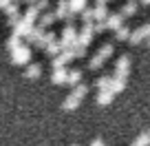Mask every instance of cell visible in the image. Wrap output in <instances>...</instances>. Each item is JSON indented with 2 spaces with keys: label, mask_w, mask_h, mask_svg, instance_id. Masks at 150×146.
I'll use <instances>...</instances> for the list:
<instances>
[{
  "label": "cell",
  "mask_w": 150,
  "mask_h": 146,
  "mask_svg": "<svg viewBox=\"0 0 150 146\" xmlns=\"http://www.w3.org/2000/svg\"><path fill=\"white\" fill-rule=\"evenodd\" d=\"M29 60H31V47L29 44H22L20 49H16V51H11V64H29Z\"/></svg>",
  "instance_id": "1"
},
{
  "label": "cell",
  "mask_w": 150,
  "mask_h": 146,
  "mask_svg": "<svg viewBox=\"0 0 150 146\" xmlns=\"http://www.w3.org/2000/svg\"><path fill=\"white\" fill-rule=\"evenodd\" d=\"M128 73H130V56L124 53V56L117 58V62H115V73H112V75L115 78H126L128 80Z\"/></svg>",
  "instance_id": "2"
},
{
  "label": "cell",
  "mask_w": 150,
  "mask_h": 146,
  "mask_svg": "<svg viewBox=\"0 0 150 146\" xmlns=\"http://www.w3.org/2000/svg\"><path fill=\"white\" fill-rule=\"evenodd\" d=\"M93 33H95V24H84L77 33V44L80 47H88L93 42Z\"/></svg>",
  "instance_id": "3"
},
{
  "label": "cell",
  "mask_w": 150,
  "mask_h": 146,
  "mask_svg": "<svg viewBox=\"0 0 150 146\" xmlns=\"http://www.w3.org/2000/svg\"><path fill=\"white\" fill-rule=\"evenodd\" d=\"M33 29H35V24H33L31 20H27V18L22 16V20H20V22L13 27V33H16V36H20V38H24V40H27L29 36H31V31H33Z\"/></svg>",
  "instance_id": "4"
},
{
  "label": "cell",
  "mask_w": 150,
  "mask_h": 146,
  "mask_svg": "<svg viewBox=\"0 0 150 146\" xmlns=\"http://www.w3.org/2000/svg\"><path fill=\"white\" fill-rule=\"evenodd\" d=\"M148 36H150V22H148V24H141V27H137L135 31L130 33V40H128V42H130V44L146 42V40H148Z\"/></svg>",
  "instance_id": "5"
},
{
  "label": "cell",
  "mask_w": 150,
  "mask_h": 146,
  "mask_svg": "<svg viewBox=\"0 0 150 146\" xmlns=\"http://www.w3.org/2000/svg\"><path fill=\"white\" fill-rule=\"evenodd\" d=\"M106 24H108V29H112V31H117L119 27H124V16H122V11L110 14V16H108V20H106Z\"/></svg>",
  "instance_id": "6"
},
{
  "label": "cell",
  "mask_w": 150,
  "mask_h": 146,
  "mask_svg": "<svg viewBox=\"0 0 150 146\" xmlns=\"http://www.w3.org/2000/svg\"><path fill=\"white\" fill-rule=\"evenodd\" d=\"M71 14V7H69V0H57V5H55V16L57 20H66Z\"/></svg>",
  "instance_id": "7"
},
{
  "label": "cell",
  "mask_w": 150,
  "mask_h": 146,
  "mask_svg": "<svg viewBox=\"0 0 150 146\" xmlns=\"http://www.w3.org/2000/svg\"><path fill=\"white\" fill-rule=\"evenodd\" d=\"M66 80H69V69H53L51 73L53 84H66Z\"/></svg>",
  "instance_id": "8"
},
{
  "label": "cell",
  "mask_w": 150,
  "mask_h": 146,
  "mask_svg": "<svg viewBox=\"0 0 150 146\" xmlns=\"http://www.w3.org/2000/svg\"><path fill=\"white\" fill-rule=\"evenodd\" d=\"M80 102H82V100L77 98V95L69 93V95L64 98V102H62V108H64V111H75V108L80 106Z\"/></svg>",
  "instance_id": "9"
},
{
  "label": "cell",
  "mask_w": 150,
  "mask_h": 146,
  "mask_svg": "<svg viewBox=\"0 0 150 146\" xmlns=\"http://www.w3.org/2000/svg\"><path fill=\"white\" fill-rule=\"evenodd\" d=\"M93 11H95V22H106L108 16H110L106 5H93Z\"/></svg>",
  "instance_id": "10"
},
{
  "label": "cell",
  "mask_w": 150,
  "mask_h": 146,
  "mask_svg": "<svg viewBox=\"0 0 150 146\" xmlns=\"http://www.w3.org/2000/svg\"><path fill=\"white\" fill-rule=\"evenodd\" d=\"M57 20V16H55V11H44L42 16H40V20H38V24H40V27H51L53 22H55Z\"/></svg>",
  "instance_id": "11"
},
{
  "label": "cell",
  "mask_w": 150,
  "mask_h": 146,
  "mask_svg": "<svg viewBox=\"0 0 150 146\" xmlns=\"http://www.w3.org/2000/svg\"><path fill=\"white\" fill-rule=\"evenodd\" d=\"M66 84L69 86H77V84H82V69H71L69 71V80H66Z\"/></svg>",
  "instance_id": "12"
},
{
  "label": "cell",
  "mask_w": 150,
  "mask_h": 146,
  "mask_svg": "<svg viewBox=\"0 0 150 146\" xmlns=\"http://www.w3.org/2000/svg\"><path fill=\"white\" fill-rule=\"evenodd\" d=\"M40 73H42V66L38 64V62H33V64H27L24 75H27L29 80H38V78H40Z\"/></svg>",
  "instance_id": "13"
},
{
  "label": "cell",
  "mask_w": 150,
  "mask_h": 146,
  "mask_svg": "<svg viewBox=\"0 0 150 146\" xmlns=\"http://www.w3.org/2000/svg\"><path fill=\"white\" fill-rule=\"evenodd\" d=\"M86 5H88V0H69V7H71V14L73 16L82 14L86 9Z\"/></svg>",
  "instance_id": "14"
},
{
  "label": "cell",
  "mask_w": 150,
  "mask_h": 146,
  "mask_svg": "<svg viewBox=\"0 0 150 146\" xmlns=\"http://www.w3.org/2000/svg\"><path fill=\"white\" fill-rule=\"evenodd\" d=\"M22 16H24L27 20H31V22H38V20H40V16H42V11L38 9L35 5H29V7H27V11H24Z\"/></svg>",
  "instance_id": "15"
},
{
  "label": "cell",
  "mask_w": 150,
  "mask_h": 146,
  "mask_svg": "<svg viewBox=\"0 0 150 146\" xmlns=\"http://www.w3.org/2000/svg\"><path fill=\"white\" fill-rule=\"evenodd\" d=\"M95 86H97L99 91H110V86H112V75H99L97 82H95Z\"/></svg>",
  "instance_id": "16"
},
{
  "label": "cell",
  "mask_w": 150,
  "mask_h": 146,
  "mask_svg": "<svg viewBox=\"0 0 150 146\" xmlns=\"http://www.w3.org/2000/svg\"><path fill=\"white\" fill-rule=\"evenodd\" d=\"M112 98H115L112 91H99V93H97V104H99V106H108V104L112 102Z\"/></svg>",
  "instance_id": "17"
},
{
  "label": "cell",
  "mask_w": 150,
  "mask_h": 146,
  "mask_svg": "<svg viewBox=\"0 0 150 146\" xmlns=\"http://www.w3.org/2000/svg\"><path fill=\"white\" fill-rule=\"evenodd\" d=\"M130 146H150V131L139 133V135L132 140V144H130Z\"/></svg>",
  "instance_id": "18"
},
{
  "label": "cell",
  "mask_w": 150,
  "mask_h": 146,
  "mask_svg": "<svg viewBox=\"0 0 150 146\" xmlns=\"http://www.w3.org/2000/svg\"><path fill=\"white\" fill-rule=\"evenodd\" d=\"M22 40H24V38H20V36H16V33H11L9 38H7V49H9V51L20 49V47H22Z\"/></svg>",
  "instance_id": "19"
},
{
  "label": "cell",
  "mask_w": 150,
  "mask_h": 146,
  "mask_svg": "<svg viewBox=\"0 0 150 146\" xmlns=\"http://www.w3.org/2000/svg\"><path fill=\"white\" fill-rule=\"evenodd\" d=\"M135 11H137V0H128L126 5H122V16H124V18L135 16Z\"/></svg>",
  "instance_id": "20"
},
{
  "label": "cell",
  "mask_w": 150,
  "mask_h": 146,
  "mask_svg": "<svg viewBox=\"0 0 150 146\" xmlns=\"http://www.w3.org/2000/svg\"><path fill=\"white\" fill-rule=\"evenodd\" d=\"M80 18H82V22H84V24H95V11H93V7H86V9L80 14Z\"/></svg>",
  "instance_id": "21"
},
{
  "label": "cell",
  "mask_w": 150,
  "mask_h": 146,
  "mask_svg": "<svg viewBox=\"0 0 150 146\" xmlns=\"http://www.w3.org/2000/svg\"><path fill=\"white\" fill-rule=\"evenodd\" d=\"M124 89H126V78H115V75H112V86H110V91H112V93H122Z\"/></svg>",
  "instance_id": "22"
},
{
  "label": "cell",
  "mask_w": 150,
  "mask_h": 146,
  "mask_svg": "<svg viewBox=\"0 0 150 146\" xmlns=\"http://www.w3.org/2000/svg\"><path fill=\"white\" fill-rule=\"evenodd\" d=\"M44 51H47V56H49V58H57V56H60V53H62L60 40H55V42H51V44H49L47 49H44Z\"/></svg>",
  "instance_id": "23"
},
{
  "label": "cell",
  "mask_w": 150,
  "mask_h": 146,
  "mask_svg": "<svg viewBox=\"0 0 150 146\" xmlns=\"http://www.w3.org/2000/svg\"><path fill=\"white\" fill-rule=\"evenodd\" d=\"M130 33H132V31L124 24V27H119L117 31H115V40H119V42H122V40H130Z\"/></svg>",
  "instance_id": "24"
},
{
  "label": "cell",
  "mask_w": 150,
  "mask_h": 146,
  "mask_svg": "<svg viewBox=\"0 0 150 146\" xmlns=\"http://www.w3.org/2000/svg\"><path fill=\"white\" fill-rule=\"evenodd\" d=\"M97 56L104 58V60H106V58H110V56H112V44H110V42L102 44V47H99V51H97Z\"/></svg>",
  "instance_id": "25"
},
{
  "label": "cell",
  "mask_w": 150,
  "mask_h": 146,
  "mask_svg": "<svg viewBox=\"0 0 150 146\" xmlns=\"http://www.w3.org/2000/svg\"><path fill=\"white\" fill-rule=\"evenodd\" d=\"M104 62H106V60H104V58H99V56H97V53H95V56H93V58H91V62H88V69H93V71H97V69H99V66H102V64H104Z\"/></svg>",
  "instance_id": "26"
},
{
  "label": "cell",
  "mask_w": 150,
  "mask_h": 146,
  "mask_svg": "<svg viewBox=\"0 0 150 146\" xmlns=\"http://www.w3.org/2000/svg\"><path fill=\"white\" fill-rule=\"evenodd\" d=\"M86 93H88V86H86L84 82H82V84H77V86H75V89H73V95H77V98H80V100L84 98Z\"/></svg>",
  "instance_id": "27"
},
{
  "label": "cell",
  "mask_w": 150,
  "mask_h": 146,
  "mask_svg": "<svg viewBox=\"0 0 150 146\" xmlns=\"http://www.w3.org/2000/svg\"><path fill=\"white\" fill-rule=\"evenodd\" d=\"M51 66H53V69H66V62H64V58H62V56H57V58H53Z\"/></svg>",
  "instance_id": "28"
},
{
  "label": "cell",
  "mask_w": 150,
  "mask_h": 146,
  "mask_svg": "<svg viewBox=\"0 0 150 146\" xmlns=\"http://www.w3.org/2000/svg\"><path fill=\"white\" fill-rule=\"evenodd\" d=\"M71 49L75 51V58H84V56H86V47H80L77 42H75V44H73Z\"/></svg>",
  "instance_id": "29"
},
{
  "label": "cell",
  "mask_w": 150,
  "mask_h": 146,
  "mask_svg": "<svg viewBox=\"0 0 150 146\" xmlns=\"http://www.w3.org/2000/svg\"><path fill=\"white\" fill-rule=\"evenodd\" d=\"M35 7H38V9H40V11L44 14V11H49V0H38V2H35Z\"/></svg>",
  "instance_id": "30"
},
{
  "label": "cell",
  "mask_w": 150,
  "mask_h": 146,
  "mask_svg": "<svg viewBox=\"0 0 150 146\" xmlns=\"http://www.w3.org/2000/svg\"><path fill=\"white\" fill-rule=\"evenodd\" d=\"M106 29H108L106 22H95V33H104Z\"/></svg>",
  "instance_id": "31"
},
{
  "label": "cell",
  "mask_w": 150,
  "mask_h": 146,
  "mask_svg": "<svg viewBox=\"0 0 150 146\" xmlns=\"http://www.w3.org/2000/svg\"><path fill=\"white\" fill-rule=\"evenodd\" d=\"M11 2H16V0H0V9L5 11V9H7V7H9V5H11Z\"/></svg>",
  "instance_id": "32"
},
{
  "label": "cell",
  "mask_w": 150,
  "mask_h": 146,
  "mask_svg": "<svg viewBox=\"0 0 150 146\" xmlns=\"http://www.w3.org/2000/svg\"><path fill=\"white\" fill-rule=\"evenodd\" d=\"M91 146H104V140H99V137H97V140L91 142Z\"/></svg>",
  "instance_id": "33"
},
{
  "label": "cell",
  "mask_w": 150,
  "mask_h": 146,
  "mask_svg": "<svg viewBox=\"0 0 150 146\" xmlns=\"http://www.w3.org/2000/svg\"><path fill=\"white\" fill-rule=\"evenodd\" d=\"M20 2H29V5H35L38 0H20Z\"/></svg>",
  "instance_id": "34"
},
{
  "label": "cell",
  "mask_w": 150,
  "mask_h": 146,
  "mask_svg": "<svg viewBox=\"0 0 150 146\" xmlns=\"http://www.w3.org/2000/svg\"><path fill=\"white\" fill-rule=\"evenodd\" d=\"M141 2H144V5H150V0H141Z\"/></svg>",
  "instance_id": "35"
},
{
  "label": "cell",
  "mask_w": 150,
  "mask_h": 146,
  "mask_svg": "<svg viewBox=\"0 0 150 146\" xmlns=\"http://www.w3.org/2000/svg\"><path fill=\"white\" fill-rule=\"evenodd\" d=\"M146 44H148V47H150V36H148V40H146Z\"/></svg>",
  "instance_id": "36"
},
{
  "label": "cell",
  "mask_w": 150,
  "mask_h": 146,
  "mask_svg": "<svg viewBox=\"0 0 150 146\" xmlns=\"http://www.w3.org/2000/svg\"><path fill=\"white\" fill-rule=\"evenodd\" d=\"M71 146H77V144H71Z\"/></svg>",
  "instance_id": "37"
}]
</instances>
